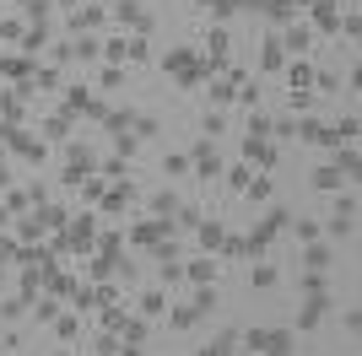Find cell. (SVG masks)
<instances>
[{
	"mask_svg": "<svg viewBox=\"0 0 362 356\" xmlns=\"http://www.w3.org/2000/svg\"><path fill=\"white\" fill-rule=\"evenodd\" d=\"M98 356H124V351H119V340H114V335H103V340H98Z\"/></svg>",
	"mask_w": 362,
	"mask_h": 356,
	"instance_id": "44",
	"label": "cell"
},
{
	"mask_svg": "<svg viewBox=\"0 0 362 356\" xmlns=\"http://www.w3.org/2000/svg\"><path fill=\"white\" fill-rule=\"evenodd\" d=\"M163 173H173V178H184V173H189V157H168V162H163Z\"/></svg>",
	"mask_w": 362,
	"mask_h": 356,
	"instance_id": "38",
	"label": "cell"
},
{
	"mask_svg": "<svg viewBox=\"0 0 362 356\" xmlns=\"http://www.w3.org/2000/svg\"><path fill=\"white\" fill-rule=\"evenodd\" d=\"M146 54H151V49H146L141 32H136V38H124V59H146Z\"/></svg>",
	"mask_w": 362,
	"mask_h": 356,
	"instance_id": "29",
	"label": "cell"
},
{
	"mask_svg": "<svg viewBox=\"0 0 362 356\" xmlns=\"http://www.w3.org/2000/svg\"><path fill=\"white\" fill-rule=\"evenodd\" d=\"M308 11H314V28L319 32H341V6H335V0H314Z\"/></svg>",
	"mask_w": 362,
	"mask_h": 356,
	"instance_id": "5",
	"label": "cell"
},
{
	"mask_svg": "<svg viewBox=\"0 0 362 356\" xmlns=\"http://www.w3.org/2000/svg\"><path fill=\"white\" fill-rule=\"evenodd\" d=\"M0 65H6V76H28V71H33L28 54H11V59H0Z\"/></svg>",
	"mask_w": 362,
	"mask_h": 356,
	"instance_id": "27",
	"label": "cell"
},
{
	"mask_svg": "<svg viewBox=\"0 0 362 356\" xmlns=\"http://www.w3.org/2000/svg\"><path fill=\"white\" fill-rule=\"evenodd\" d=\"M308 44H314V28H303V22H287V32H281V49H292V54H308Z\"/></svg>",
	"mask_w": 362,
	"mask_h": 356,
	"instance_id": "6",
	"label": "cell"
},
{
	"mask_svg": "<svg viewBox=\"0 0 362 356\" xmlns=\"http://www.w3.org/2000/svg\"><path fill=\"white\" fill-rule=\"evenodd\" d=\"M60 356H71V351H60Z\"/></svg>",
	"mask_w": 362,
	"mask_h": 356,
	"instance_id": "47",
	"label": "cell"
},
{
	"mask_svg": "<svg viewBox=\"0 0 362 356\" xmlns=\"http://www.w3.org/2000/svg\"><path fill=\"white\" fill-rule=\"evenodd\" d=\"M151 216H179V200H173V189H157V194H151Z\"/></svg>",
	"mask_w": 362,
	"mask_h": 356,
	"instance_id": "19",
	"label": "cell"
},
{
	"mask_svg": "<svg viewBox=\"0 0 362 356\" xmlns=\"http://www.w3.org/2000/svg\"><path fill=\"white\" fill-rule=\"evenodd\" d=\"M259 65H265V71H287V49H281V38H265V54H259Z\"/></svg>",
	"mask_w": 362,
	"mask_h": 356,
	"instance_id": "13",
	"label": "cell"
},
{
	"mask_svg": "<svg viewBox=\"0 0 362 356\" xmlns=\"http://www.w3.org/2000/svg\"><path fill=\"white\" fill-rule=\"evenodd\" d=\"M292 232H298L303 243H314V237H319V227H314V222H292Z\"/></svg>",
	"mask_w": 362,
	"mask_h": 356,
	"instance_id": "43",
	"label": "cell"
},
{
	"mask_svg": "<svg viewBox=\"0 0 362 356\" xmlns=\"http://www.w3.org/2000/svg\"><path fill=\"white\" fill-rule=\"evenodd\" d=\"M303 292H308V297H325V270H308V275H303Z\"/></svg>",
	"mask_w": 362,
	"mask_h": 356,
	"instance_id": "26",
	"label": "cell"
},
{
	"mask_svg": "<svg viewBox=\"0 0 362 356\" xmlns=\"http://www.w3.org/2000/svg\"><path fill=\"white\" fill-rule=\"evenodd\" d=\"M227 97H233V76H227V81H211V103H227Z\"/></svg>",
	"mask_w": 362,
	"mask_h": 356,
	"instance_id": "37",
	"label": "cell"
},
{
	"mask_svg": "<svg viewBox=\"0 0 362 356\" xmlns=\"http://www.w3.org/2000/svg\"><path fill=\"white\" fill-rule=\"evenodd\" d=\"M71 28H76V32H87V28H103V11H98V6H87V11H76V16H71Z\"/></svg>",
	"mask_w": 362,
	"mask_h": 356,
	"instance_id": "20",
	"label": "cell"
},
{
	"mask_svg": "<svg viewBox=\"0 0 362 356\" xmlns=\"http://www.w3.org/2000/svg\"><path fill=\"white\" fill-rule=\"evenodd\" d=\"M114 151H119V157H136V135H114Z\"/></svg>",
	"mask_w": 362,
	"mask_h": 356,
	"instance_id": "39",
	"label": "cell"
},
{
	"mask_svg": "<svg viewBox=\"0 0 362 356\" xmlns=\"http://www.w3.org/2000/svg\"><path fill=\"white\" fill-rule=\"evenodd\" d=\"M325 308H330V297H308V302H303V313H298V329H314L319 319H325Z\"/></svg>",
	"mask_w": 362,
	"mask_h": 356,
	"instance_id": "11",
	"label": "cell"
},
{
	"mask_svg": "<svg viewBox=\"0 0 362 356\" xmlns=\"http://www.w3.org/2000/svg\"><path fill=\"white\" fill-rule=\"evenodd\" d=\"M184 275H189L195 286H211V281H216V259H195V265L184 270Z\"/></svg>",
	"mask_w": 362,
	"mask_h": 356,
	"instance_id": "18",
	"label": "cell"
},
{
	"mask_svg": "<svg viewBox=\"0 0 362 356\" xmlns=\"http://www.w3.org/2000/svg\"><path fill=\"white\" fill-rule=\"evenodd\" d=\"M60 6H76V0H60Z\"/></svg>",
	"mask_w": 362,
	"mask_h": 356,
	"instance_id": "46",
	"label": "cell"
},
{
	"mask_svg": "<svg viewBox=\"0 0 362 356\" xmlns=\"http://www.w3.org/2000/svg\"><path fill=\"white\" fill-rule=\"evenodd\" d=\"M357 324H362V313H357V308L341 313V329H346V335H357Z\"/></svg>",
	"mask_w": 362,
	"mask_h": 356,
	"instance_id": "42",
	"label": "cell"
},
{
	"mask_svg": "<svg viewBox=\"0 0 362 356\" xmlns=\"http://www.w3.org/2000/svg\"><path fill=\"white\" fill-rule=\"evenodd\" d=\"M189 308H195V313H200V319H211V308H216V286H211V292H200V297H195V302H189Z\"/></svg>",
	"mask_w": 362,
	"mask_h": 356,
	"instance_id": "28",
	"label": "cell"
},
{
	"mask_svg": "<svg viewBox=\"0 0 362 356\" xmlns=\"http://www.w3.org/2000/svg\"><path fill=\"white\" fill-rule=\"evenodd\" d=\"M227 49H233V44H227V32L211 28V38H206V59H211V65H227Z\"/></svg>",
	"mask_w": 362,
	"mask_h": 356,
	"instance_id": "14",
	"label": "cell"
},
{
	"mask_svg": "<svg viewBox=\"0 0 362 356\" xmlns=\"http://www.w3.org/2000/svg\"><path fill=\"white\" fill-rule=\"evenodd\" d=\"M136 313H141V319H157V313H168V308H163V292H146V297L136 302Z\"/></svg>",
	"mask_w": 362,
	"mask_h": 356,
	"instance_id": "23",
	"label": "cell"
},
{
	"mask_svg": "<svg viewBox=\"0 0 362 356\" xmlns=\"http://www.w3.org/2000/svg\"><path fill=\"white\" fill-rule=\"evenodd\" d=\"M189 167H195L200 178H222V157H216L211 141H195V146H189Z\"/></svg>",
	"mask_w": 362,
	"mask_h": 356,
	"instance_id": "3",
	"label": "cell"
},
{
	"mask_svg": "<svg viewBox=\"0 0 362 356\" xmlns=\"http://www.w3.org/2000/svg\"><path fill=\"white\" fill-rule=\"evenodd\" d=\"M243 345L255 356H292L298 335H292V329H243Z\"/></svg>",
	"mask_w": 362,
	"mask_h": 356,
	"instance_id": "1",
	"label": "cell"
},
{
	"mask_svg": "<svg viewBox=\"0 0 362 356\" xmlns=\"http://www.w3.org/2000/svg\"><path fill=\"white\" fill-rule=\"evenodd\" d=\"M238 345H243V329H222V335H216V340L206 345V351H200V356H233V351H238Z\"/></svg>",
	"mask_w": 362,
	"mask_h": 356,
	"instance_id": "8",
	"label": "cell"
},
{
	"mask_svg": "<svg viewBox=\"0 0 362 356\" xmlns=\"http://www.w3.org/2000/svg\"><path fill=\"white\" fill-rule=\"evenodd\" d=\"M341 184H346V173H341L335 162H325V167L314 173V189H341Z\"/></svg>",
	"mask_w": 362,
	"mask_h": 356,
	"instance_id": "16",
	"label": "cell"
},
{
	"mask_svg": "<svg viewBox=\"0 0 362 356\" xmlns=\"http://www.w3.org/2000/svg\"><path fill=\"white\" fill-rule=\"evenodd\" d=\"M227 178H233V189L243 194V189H249V178H255V167H233V173H227Z\"/></svg>",
	"mask_w": 362,
	"mask_h": 356,
	"instance_id": "36",
	"label": "cell"
},
{
	"mask_svg": "<svg viewBox=\"0 0 362 356\" xmlns=\"http://www.w3.org/2000/svg\"><path fill=\"white\" fill-rule=\"evenodd\" d=\"M303 270H330V243H308V249H303Z\"/></svg>",
	"mask_w": 362,
	"mask_h": 356,
	"instance_id": "12",
	"label": "cell"
},
{
	"mask_svg": "<svg viewBox=\"0 0 362 356\" xmlns=\"http://www.w3.org/2000/svg\"><path fill=\"white\" fill-rule=\"evenodd\" d=\"M6 222H11V210H6V206H0V227H6Z\"/></svg>",
	"mask_w": 362,
	"mask_h": 356,
	"instance_id": "45",
	"label": "cell"
},
{
	"mask_svg": "<svg viewBox=\"0 0 362 356\" xmlns=\"http://www.w3.org/2000/svg\"><path fill=\"white\" fill-rule=\"evenodd\" d=\"M249 286L271 292V286H276V265H255V270H249Z\"/></svg>",
	"mask_w": 362,
	"mask_h": 356,
	"instance_id": "22",
	"label": "cell"
},
{
	"mask_svg": "<svg viewBox=\"0 0 362 356\" xmlns=\"http://www.w3.org/2000/svg\"><path fill=\"white\" fill-rule=\"evenodd\" d=\"M335 167H341V173H346V178H357V151H341V157H335Z\"/></svg>",
	"mask_w": 362,
	"mask_h": 356,
	"instance_id": "34",
	"label": "cell"
},
{
	"mask_svg": "<svg viewBox=\"0 0 362 356\" xmlns=\"http://www.w3.org/2000/svg\"><path fill=\"white\" fill-rule=\"evenodd\" d=\"M249 356H255V351H249Z\"/></svg>",
	"mask_w": 362,
	"mask_h": 356,
	"instance_id": "48",
	"label": "cell"
},
{
	"mask_svg": "<svg viewBox=\"0 0 362 356\" xmlns=\"http://www.w3.org/2000/svg\"><path fill=\"white\" fill-rule=\"evenodd\" d=\"M298 141H314V146H325V124H319V119H298Z\"/></svg>",
	"mask_w": 362,
	"mask_h": 356,
	"instance_id": "21",
	"label": "cell"
},
{
	"mask_svg": "<svg viewBox=\"0 0 362 356\" xmlns=\"http://www.w3.org/2000/svg\"><path fill=\"white\" fill-rule=\"evenodd\" d=\"M33 222L44 227V232H60V227H65V222H71V216H65V210H60V206H38V216H33Z\"/></svg>",
	"mask_w": 362,
	"mask_h": 356,
	"instance_id": "15",
	"label": "cell"
},
{
	"mask_svg": "<svg viewBox=\"0 0 362 356\" xmlns=\"http://www.w3.org/2000/svg\"><path fill=\"white\" fill-rule=\"evenodd\" d=\"M28 313V297H11V302H0V319H22Z\"/></svg>",
	"mask_w": 362,
	"mask_h": 356,
	"instance_id": "30",
	"label": "cell"
},
{
	"mask_svg": "<svg viewBox=\"0 0 362 356\" xmlns=\"http://www.w3.org/2000/svg\"><path fill=\"white\" fill-rule=\"evenodd\" d=\"M265 227H271V232H287V227H292V210H287V206H271V216H265Z\"/></svg>",
	"mask_w": 362,
	"mask_h": 356,
	"instance_id": "25",
	"label": "cell"
},
{
	"mask_svg": "<svg viewBox=\"0 0 362 356\" xmlns=\"http://www.w3.org/2000/svg\"><path fill=\"white\" fill-rule=\"evenodd\" d=\"M243 157H249V162H259V167H271V162H276V146L265 141V135H243Z\"/></svg>",
	"mask_w": 362,
	"mask_h": 356,
	"instance_id": "7",
	"label": "cell"
},
{
	"mask_svg": "<svg viewBox=\"0 0 362 356\" xmlns=\"http://www.w3.org/2000/svg\"><path fill=\"white\" fill-rule=\"evenodd\" d=\"M287 81H292V87H308V81H314V71H308V65H303V59H298V65H292V71H287Z\"/></svg>",
	"mask_w": 362,
	"mask_h": 356,
	"instance_id": "33",
	"label": "cell"
},
{
	"mask_svg": "<svg viewBox=\"0 0 362 356\" xmlns=\"http://www.w3.org/2000/svg\"><path fill=\"white\" fill-rule=\"evenodd\" d=\"M114 22H130L141 38L151 32V11H141V0H119V6H114Z\"/></svg>",
	"mask_w": 362,
	"mask_h": 356,
	"instance_id": "4",
	"label": "cell"
},
{
	"mask_svg": "<svg viewBox=\"0 0 362 356\" xmlns=\"http://www.w3.org/2000/svg\"><path fill=\"white\" fill-rule=\"evenodd\" d=\"M195 232H200V249H206V254L222 249V237H227V232H222V222H200Z\"/></svg>",
	"mask_w": 362,
	"mask_h": 356,
	"instance_id": "17",
	"label": "cell"
},
{
	"mask_svg": "<svg viewBox=\"0 0 362 356\" xmlns=\"http://www.w3.org/2000/svg\"><path fill=\"white\" fill-rule=\"evenodd\" d=\"M6 146H11L16 157H28V162H44V141H33V135H22V130H16Z\"/></svg>",
	"mask_w": 362,
	"mask_h": 356,
	"instance_id": "9",
	"label": "cell"
},
{
	"mask_svg": "<svg viewBox=\"0 0 362 356\" xmlns=\"http://www.w3.org/2000/svg\"><path fill=\"white\" fill-rule=\"evenodd\" d=\"M119 81H124V71H119V65H108V71H103V92H114Z\"/></svg>",
	"mask_w": 362,
	"mask_h": 356,
	"instance_id": "41",
	"label": "cell"
},
{
	"mask_svg": "<svg viewBox=\"0 0 362 356\" xmlns=\"http://www.w3.org/2000/svg\"><path fill=\"white\" fill-rule=\"evenodd\" d=\"M65 243H76V249H92V216H71V227H65Z\"/></svg>",
	"mask_w": 362,
	"mask_h": 356,
	"instance_id": "10",
	"label": "cell"
},
{
	"mask_svg": "<svg viewBox=\"0 0 362 356\" xmlns=\"http://www.w3.org/2000/svg\"><path fill=\"white\" fill-rule=\"evenodd\" d=\"M325 227H330V237H351V232H357V200H351V194H341Z\"/></svg>",
	"mask_w": 362,
	"mask_h": 356,
	"instance_id": "2",
	"label": "cell"
},
{
	"mask_svg": "<svg viewBox=\"0 0 362 356\" xmlns=\"http://www.w3.org/2000/svg\"><path fill=\"white\" fill-rule=\"evenodd\" d=\"M76 189H81V200H98V194H103V178H92V173H87Z\"/></svg>",
	"mask_w": 362,
	"mask_h": 356,
	"instance_id": "31",
	"label": "cell"
},
{
	"mask_svg": "<svg viewBox=\"0 0 362 356\" xmlns=\"http://www.w3.org/2000/svg\"><path fill=\"white\" fill-rule=\"evenodd\" d=\"M249 135H265V141H271V119L255 114V119H249Z\"/></svg>",
	"mask_w": 362,
	"mask_h": 356,
	"instance_id": "40",
	"label": "cell"
},
{
	"mask_svg": "<svg viewBox=\"0 0 362 356\" xmlns=\"http://www.w3.org/2000/svg\"><path fill=\"white\" fill-rule=\"evenodd\" d=\"M71 49H76V59H98V54H103V44H98V38H87V32H81Z\"/></svg>",
	"mask_w": 362,
	"mask_h": 356,
	"instance_id": "24",
	"label": "cell"
},
{
	"mask_svg": "<svg viewBox=\"0 0 362 356\" xmlns=\"http://www.w3.org/2000/svg\"><path fill=\"white\" fill-rule=\"evenodd\" d=\"M16 114H22V97H11V92H6V97H0V119H6V124H11Z\"/></svg>",
	"mask_w": 362,
	"mask_h": 356,
	"instance_id": "32",
	"label": "cell"
},
{
	"mask_svg": "<svg viewBox=\"0 0 362 356\" xmlns=\"http://www.w3.org/2000/svg\"><path fill=\"white\" fill-rule=\"evenodd\" d=\"M76 329H81V324H76L71 313H65V319H54V335H60V340H76Z\"/></svg>",
	"mask_w": 362,
	"mask_h": 356,
	"instance_id": "35",
	"label": "cell"
}]
</instances>
